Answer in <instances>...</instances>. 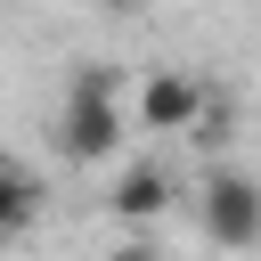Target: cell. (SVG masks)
<instances>
[{
    "label": "cell",
    "mask_w": 261,
    "mask_h": 261,
    "mask_svg": "<svg viewBox=\"0 0 261 261\" xmlns=\"http://www.w3.org/2000/svg\"><path fill=\"white\" fill-rule=\"evenodd\" d=\"M106 8H139V0H106Z\"/></svg>",
    "instance_id": "52a82bcc"
},
{
    "label": "cell",
    "mask_w": 261,
    "mask_h": 261,
    "mask_svg": "<svg viewBox=\"0 0 261 261\" xmlns=\"http://www.w3.org/2000/svg\"><path fill=\"white\" fill-rule=\"evenodd\" d=\"M196 220H204V237L220 245V253H245V245H261V179L253 171H204L196 179Z\"/></svg>",
    "instance_id": "7a4b0ae2"
},
{
    "label": "cell",
    "mask_w": 261,
    "mask_h": 261,
    "mask_svg": "<svg viewBox=\"0 0 261 261\" xmlns=\"http://www.w3.org/2000/svg\"><path fill=\"white\" fill-rule=\"evenodd\" d=\"M33 204H41V196H33V171L0 147V237H16V228L33 220Z\"/></svg>",
    "instance_id": "5b68a950"
},
{
    "label": "cell",
    "mask_w": 261,
    "mask_h": 261,
    "mask_svg": "<svg viewBox=\"0 0 261 261\" xmlns=\"http://www.w3.org/2000/svg\"><path fill=\"white\" fill-rule=\"evenodd\" d=\"M122 130H130V98H122L114 65H82L65 82V98H57V147L82 155V163H98V155L122 147Z\"/></svg>",
    "instance_id": "6da1fadb"
},
{
    "label": "cell",
    "mask_w": 261,
    "mask_h": 261,
    "mask_svg": "<svg viewBox=\"0 0 261 261\" xmlns=\"http://www.w3.org/2000/svg\"><path fill=\"white\" fill-rule=\"evenodd\" d=\"M24 8H33V0H24Z\"/></svg>",
    "instance_id": "ba28073f"
},
{
    "label": "cell",
    "mask_w": 261,
    "mask_h": 261,
    "mask_svg": "<svg viewBox=\"0 0 261 261\" xmlns=\"http://www.w3.org/2000/svg\"><path fill=\"white\" fill-rule=\"evenodd\" d=\"M106 261H163V253H155V245H114Z\"/></svg>",
    "instance_id": "8992f818"
},
{
    "label": "cell",
    "mask_w": 261,
    "mask_h": 261,
    "mask_svg": "<svg viewBox=\"0 0 261 261\" xmlns=\"http://www.w3.org/2000/svg\"><path fill=\"white\" fill-rule=\"evenodd\" d=\"M163 204H171V179H163L155 163H130V171L114 179V212H122V220H155Z\"/></svg>",
    "instance_id": "277c9868"
},
{
    "label": "cell",
    "mask_w": 261,
    "mask_h": 261,
    "mask_svg": "<svg viewBox=\"0 0 261 261\" xmlns=\"http://www.w3.org/2000/svg\"><path fill=\"white\" fill-rule=\"evenodd\" d=\"M130 122H139V130H196V122H204V82L179 73V65H155V73L130 90Z\"/></svg>",
    "instance_id": "3957f363"
}]
</instances>
